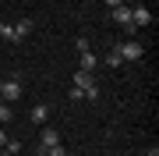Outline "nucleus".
<instances>
[{
	"instance_id": "obj_6",
	"label": "nucleus",
	"mask_w": 159,
	"mask_h": 156,
	"mask_svg": "<svg viewBox=\"0 0 159 156\" xmlns=\"http://www.w3.org/2000/svg\"><path fill=\"white\" fill-rule=\"evenodd\" d=\"M57 142H60L57 128H43V131H39V145H43V149H46V145H57Z\"/></svg>"
},
{
	"instance_id": "obj_7",
	"label": "nucleus",
	"mask_w": 159,
	"mask_h": 156,
	"mask_svg": "<svg viewBox=\"0 0 159 156\" xmlns=\"http://www.w3.org/2000/svg\"><path fill=\"white\" fill-rule=\"evenodd\" d=\"M32 124H46V117H50V106H46V103H39V106H32Z\"/></svg>"
},
{
	"instance_id": "obj_8",
	"label": "nucleus",
	"mask_w": 159,
	"mask_h": 156,
	"mask_svg": "<svg viewBox=\"0 0 159 156\" xmlns=\"http://www.w3.org/2000/svg\"><path fill=\"white\" fill-rule=\"evenodd\" d=\"M14 32H18V43H25V39H29V32H32V21H29V18L14 21Z\"/></svg>"
},
{
	"instance_id": "obj_5",
	"label": "nucleus",
	"mask_w": 159,
	"mask_h": 156,
	"mask_svg": "<svg viewBox=\"0 0 159 156\" xmlns=\"http://www.w3.org/2000/svg\"><path fill=\"white\" fill-rule=\"evenodd\" d=\"M131 21H134V29H142V25H148V21H152L148 7H131Z\"/></svg>"
},
{
	"instance_id": "obj_9",
	"label": "nucleus",
	"mask_w": 159,
	"mask_h": 156,
	"mask_svg": "<svg viewBox=\"0 0 159 156\" xmlns=\"http://www.w3.org/2000/svg\"><path fill=\"white\" fill-rule=\"evenodd\" d=\"M0 39H11V43H18V32H14V21L7 25V21H0Z\"/></svg>"
},
{
	"instance_id": "obj_10",
	"label": "nucleus",
	"mask_w": 159,
	"mask_h": 156,
	"mask_svg": "<svg viewBox=\"0 0 159 156\" xmlns=\"http://www.w3.org/2000/svg\"><path fill=\"white\" fill-rule=\"evenodd\" d=\"M81 71H96V53H81Z\"/></svg>"
},
{
	"instance_id": "obj_16",
	"label": "nucleus",
	"mask_w": 159,
	"mask_h": 156,
	"mask_svg": "<svg viewBox=\"0 0 159 156\" xmlns=\"http://www.w3.org/2000/svg\"><path fill=\"white\" fill-rule=\"evenodd\" d=\"M120 4H124V0H106V7H120Z\"/></svg>"
},
{
	"instance_id": "obj_17",
	"label": "nucleus",
	"mask_w": 159,
	"mask_h": 156,
	"mask_svg": "<svg viewBox=\"0 0 159 156\" xmlns=\"http://www.w3.org/2000/svg\"><path fill=\"white\" fill-rule=\"evenodd\" d=\"M0 156H14V153H7V149H0Z\"/></svg>"
},
{
	"instance_id": "obj_3",
	"label": "nucleus",
	"mask_w": 159,
	"mask_h": 156,
	"mask_svg": "<svg viewBox=\"0 0 159 156\" xmlns=\"http://www.w3.org/2000/svg\"><path fill=\"white\" fill-rule=\"evenodd\" d=\"M117 53H120V60H142L145 57V46L138 39H124V43H117Z\"/></svg>"
},
{
	"instance_id": "obj_14",
	"label": "nucleus",
	"mask_w": 159,
	"mask_h": 156,
	"mask_svg": "<svg viewBox=\"0 0 159 156\" xmlns=\"http://www.w3.org/2000/svg\"><path fill=\"white\" fill-rule=\"evenodd\" d=\"M74 50H78V53H89V39H85V35H78V39H74Z\"/></svg>"
},
{
	"instance_id": "obj_4",
	"label": "nucleus",
	"mask_w": 159,
	"mask_h": 156,
	"mask_svg": "<svg viewBox=\"0 0 159 156\" xmlns=\"http://www.w3.org/2000/svg\"><path fill=\"white\" fill-rule=\"evenodd\" d=\"M110 21H117L124 32H134V21H131V7L120 4V7H110Z\"/></svg>"
},
{
	"instance_id": "obj_2",
	"label": "nucleus",
	"mask_w": 159,
	"mask_h": 156,
	"mask_svg": "<svg viewBox=\"0 0 159 156\" xmlns=\"http://www.w3.org/2000/svg\"><path fill=\"white\" fill-rule=\"evenodd\" d=\"M21 92H25V89H21V82H18V78H4V82H0V99H4V103H18V99H21Z\"/></svg>"
},
{
	"instance_id": "obj_1",
	"label": "nucleus",
	"mask_w": 159,
	"mask_h": 156,
	"mask_svg": "<svg viewBox=\"0 0 159 156\" xmlns=\"http://www.w3.org/2000/svg\"><path fill=\"white\" fill-rule=\"evenodd\" d=\"M71 82H74V89H81V92H85V99H99V85H96V75H92V71H74L71 75Z\"/></svg>"
},
{
	"instance_id": "obj_11",
	"label": "nucleus",
	"mask_w": 159,
	"mask_h": 156,
	"mask_svg": "<svg viewBox=\"0 0 159 156\" xmlns=\"http://www.w3.org/2000/svg\"><path fill=\"white\" fill-rule=\"evenodd\" d=\"M11 117H14V106H11V103H4V106H0V124H7Z\"/></svg>"
},
{
	"instance_id": "obj_13",
	"label": "nucleus",
	"mask_w": 159,
	"mask_h": 156,
	"mask_svg": "<svg viewBox=\"0 0 159 156\" xmlns=\"http://www.w3.org/2000/svg\"><path fill=\"white\" fill-rule=\"evenodd\" d=\"M4 149H7V153H14V156H18V153H21V142H18V139H7V142H4Z\"/></svg>"
},
{
	"instance_id": "obj_15",
	"label": "nucleus",
	"mask_w": 159,
	"mask_h": 156,
	"mask_svg": "<svg viewBox=\"0 0 159 156\" xmlns=\"http://www.w3.org/2000/svg\"><path fill=\"white\" fill-rule=\"evenodd\" d=\"M4 142H7V131H4V124H0V149H4Z\"/></svg>"
},
{
	"instance_id": "obj_12",
	"label": "nucleus",
	"mask_w": 159,
	"mask_h": 156,
	"mask_svg": "<svg viewBox=\"0 0 159 156\" xmlns=\"http://www.w3.org/2000/svg\"><path fill=\"white\" fill-rule=\"evenodd\" d=\"M106 64H110V68H120V64H124V60H120V53H117V46L106 53Z\"/></svg>"
},
{
	"instance_id": "obj_18",
	"label": "nucleus",
	"mask_w": 159,
	"mask_h": 156,
	"mask_svg": "<svg viewBox=\"0 0 159 156\" xmlns=\"http://www.w3.org/2000/svg\"><path fill=\"white\" fill-rule=\"evenodd\" d=\"M0 106H4V99H0Z\"/></svg>"
}]
</instances>
